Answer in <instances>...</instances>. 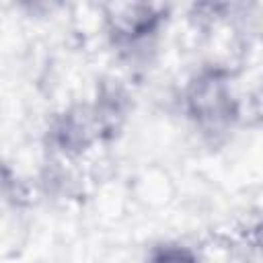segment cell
<instances>
[{
  "instance_id": "1",
  "label": "cell",
  "mask_w": 263,
  "mask_h": 263,
  "mask_svg": "<svg viewBox=\"0 0 263 263\" xmlns=\"http://www.w3.org/2000/svg\"><path fill=\"white\" fill-rule=\"evenodd\" d=\"M185 111L201 125H222L238 115V101L230 76L220 68L195 74L183 95Z\"/></svg>"
},
{
  "instance_id": "2",
  "label": "cell",
  "mask_w": 263,
  "mask_h": 263,
  "mask_svg": "<svg viewBox=\"0 0 263 263\" xmlns=\"http://www.w3.org/2000/svg\"><path fill=\"white\" fill-rule=\"evenodd\" d=\"M146 263H203V259L191 247L179 242H164L148 253Z\"/></svg>"
}]
</instances>
